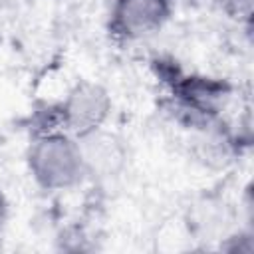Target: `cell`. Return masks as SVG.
<instances>
[{
	"mask_svg": "<svg viewBox=\"0 0 254 254\" xmlns=\"http://www.w3.org/2000/svg\"><path fill=\"white\" fill-rule=\"evenodd\" d=\"M111 113V97L107 89L95 81H79L58 105V125L75 139H83L99 131Z\"/></svg>",
	"mask_w": 254,
	"mask_h": 254,
	"instance_id": "obj_2",
	"label": "cell"
},
{
	"mask_svg": "<svg viewBox=\"0 0 254 254\" xmlns=\"http://www.w3.org/2000/svg\"><path fill=\"white\" fill-rule=\"evenodd\" d=\"M224 4V8L236 16H250L252 10V0H220Z\"/></svg>",
	"mask_w": 254,
	"mask_h": 254,
	"instance_id": "obj_4",
	"label": "cell"
},
{
	"mask_svg": "<svg viewBox=\"0 0 254 254\" xmlns=\"http://www.w3.org/2000/svg\"><path fill=\"white\" fill-rule=\"evenodd\" d=\"M32 179L46 190H67L87 175L79 139L64 129L40 131L26 153Z\"/></svg>",
	"mask_w": 254,
	"mask_h": 254,
	"instance_id": "obj_1",
	"label": "cell"
},
{
	"mask_svg": "<svg viewBox=\"0 0 254 254\" xmlns=\"http://www.w3.org/2000/svg\"><path fill=\"white\" fill-rule=\"evenodd\" d=\"M6 218H8V200H6L4 192L0 190V230H2V226L6 222Z\"/></svg>",
	"mask_w": 254,
	"mask_h": 254,
	"instance_id": "obj_5",
	"label": "cell"
},
{
	"mask_svg": "<svg viewBox=\"0 0 254 254\" xmlns=\"http://www.w3.org/2000/svg\"><path fill=\"white\" fill-rule=\"evenodd\" d=\"M171 10L173 0H113L109 28L121 40H139L157 32Z\"/></svg>",
	"mask_w": 254,
	"mask_h": 254,
	"instance_id": "obj_3",
	"label": "cell"
}]
</instances>
